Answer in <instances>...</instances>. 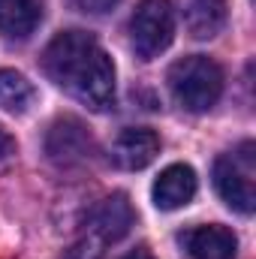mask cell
I'll use <instances>...</instances> for the list:
<instances>
[{
    "instance_id": "cell-1",
    "label": "cell",
    "mask_w": 256,
    "mask_h": 259,
    "mask_svg": "<svg viewBox=\"0 0 256 259\" xmlns=\"http://www.w3.org/2000/svg\"><path fill=\"white\" fill-rule=\"evenodd\" d=\"M42 69L81 106L94 112H106L115 106V64L91 33H58L42 55Z\"/></svg>"
},
{
    "instance_id": "cell-2",
    "label": "cell",
    "mask_w": 256,
    "mask_h": 259,
    "mask_svg": "<svg viewBox=\"0 0 256 259\" xmlns=\"http://www.w3.org/2000/svg\"><path fill=\"white\" fill-rule=\"evenodd\" d=\"M169 91L187 112H208L223 94V69L205 55H187L169 66Z\"/></svg>"
},
{
    "instance_id": "cell-3",
    "label": "cell",
    "mask_w": 256,
    "mask_h": 259,
    "mask_svg": "<svg viewBox=\"0 0 256 259\" xmlns=\"http://www.w3.org/2000/svg\"><path fill=\"white\" fill-rule=\"evenodd\" d=\"M133 223H136V211H133L127 196L124 193L106 196L94 208V214H91L81 238L72 244L69 259H100L106 253L109 244L121 241L130 229H133Z\"/></svg>"
},
{
    "instance_id": "cell-4",
    "label": "cell",
    "mask_w": 256,
    "mask_h": 259,
    "mask_svg": "<svg viewBox=\"0 0 256 259\" xmlns=\"http://www.w3.org/2000/svg\"><path fill=\"white\" fill-rule=\"evenodd\" d=\"M214 187L220 199L241 211L250 214L256 208V145L241 142L235 151L220 154L214 160Z\"/></svg>"
},
{
    "instance_id": "cell-5",
    "label": "cell",
    "mask_w": 256,
    "mask_h": 259,
    "mask_svg": "<svg viewBox=\"0 0 256 259\" xmlns=\"http://www.w3.org/2000/svg\"><path fill=\"white\" fill-rule=\"evenodd\" d=\"M175 39V6L172 0H139L130 15V42L142 61L160 58Z\"/></svg>"
},
{
    "instance_id": "cell-6",
    "label": "cell",
    "mask_w": 256,
    "mask_h": 259,
    "mask_svg": "<svg viewBox=\"0 0 256 259\" xmlns=\"http://www.w3.org/2000/svg\"><path fill=\"white\" fill-rule=\"evenodd\" d=\"M160 154V136L151 127H127L118 133L115 145H112V157L121 169L139 172L145 166H151Z\"/></svg>"
},
{
    "instance_id": "cell-7",
    "label": "cell",
    "mask_w": 256,
    "mask_h": 259,
    "mask_svg": "<svg viewBox=\"0 0 256 259\" xmlns=\"http://www.w3.org/2000/svg\"><path fill=\"white\" fill-rule=\"evenodd\" d=\"M199 190V181H196V172H193L187 163H172L160 172V178L154 181V205L160 211H178L184 205H190L193 196Z\"/></svg>"
},
{
    "instance_id": "cell-8",
    "label": "cell",
    "mask_w": 256,
    "mask_h": 259,
    "mask_svg": "<svg viewBox=\"0 0 256 259\" xmlns=\"http://www.w3.org/2000/svg\"><path fill=\"white\" fill-rule=\"evenodd\" d=\"M94 142H91V133L84 130L81 121L75 118H61L55 121L49 130V139H46V151L52 154V160L58 163H75V160H84L91 154Z\"/></svg>"
},
{
    "instance_id": "cell-9",
    "label": "cell",
    "mask_w": 256,
    "mask_h": 259,
    "mask_svg": "<svg viewBox=\"0 0 256 259\" xmlns=\"http://www.w3.org/2000/svg\"><path fill=\"white\" fill-rule=\"evenodd\" d=\"M184 247L193 259H235L238 256V238L232 229L220 223L196 226L184 235Z\"/></svg>"
},
{
    "instance_id": "cell-10",
    "label": "cell",
    "mask_w": 256,
    "mask_h": 259,
    "mask_svg": "<svg viewBox=\"0 0 256 259\" xmlns=\"http://www.w3.org/2000/svg\"><path fill=\"white\" fill-rule=\"evenodd\" d=\"M42 21V0H0V33L6 39H27Z\"/></svg>"
},
{
    "instance_id": "cell-11",
    "label": "cell",
    "mask_w": 256,
    "mask_h": 259,
    "mask_svg": "<svg viewBox=\"0 0 256 259\" xmlns=\"http://www.w3.org/2000/svg\"><path fill=\"white\" fill-rule=\"evenodd\" d=\"M229 15V3L226 0H187L184 9V21L193 39H214Z\"/></svg>"
},
{
    "instance_id": "cell-12",
    "label": "cell",
    "mask_w": 256,
    "mask_h": 259,
    "mask_svg": "<svg viewBox=\"0 0 256 259\" xmlns=\"http://www.w3.org/2000/svg\"><path fill=\"white\" fill-rule=\"evenodd\" d=\"M36 103V88L27 75L15 69H0V109L9 115H24Z\"/></svg>"
},
{
    "instance_id": "cell-13",
    "label": "cell",
    "mask_w": 256,
    "mask_h": 259,
    "mask_svg": "<svg viewBox=\"0 0 256 259\" xmlns=\"http://www.w3.org/2000/svg\"><path fill=\"white\" fill-rule=\"evenodd\" d=\"M72 6L81 12H91V15H106L118 6V0H72Z\"/></svg>"
},
{
    "instance_id": "cell-14",
    "label": "cell",
    "mask_w": 256,
    "mask_h": 259,
    "mask_svg": "<svg viewBox=\"0 0 256 259\" xmlns=\"http://www.w3.org/2000/svg\"><path fill=\"white\" fill-rule=\"evenodd\" d=\"M9 154H15V139L0 127V160H6Z\"/></svg>"
},
{
    "instance_id": "cell-15",
    "label": "cell",
    "mask_w": 256,
    "mask_h": 259,
    "mask_svg": "<svg viewBox=\"0 0 256 259\" xmlns=\"http://www.w3.org/2000/svg\"><path fill=\"white\" fill-rule=\"evenodd\" d=\"M121 259H154V253L148 247H136V250H130L127 256H121Z\"/></svg>"
}]
</instances>
